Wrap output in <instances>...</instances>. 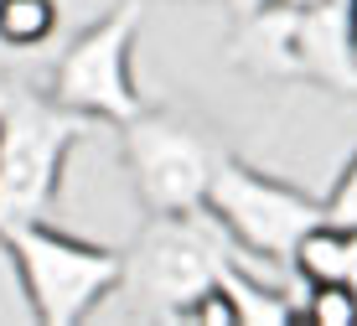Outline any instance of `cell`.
<instances>
[{"label":"cell","instance_id":"cell-1","mask_svg":"<svg viewBox=\"0 0 357 326\" xmlns=\"http://www.w3.org/2000/svg\"><path fill=\"white\" fill-rule=\"evenodd\" d=\"M0 244L16 259L31 316L42 326H78L83 316H93V306L109 290H119V274H125V254L119 249L57 233L47 218L0 223Z\"/></svg>","mask_w":357,"mask_h":326},{"label":"cell","instance_id":"cell-2","mask_svg":"<svg viewBox=\"0 0 357 326\" xmlns=\"http://www.w3.org/2000/svg\"><path fill=\"white\" fill-rule=\"evenodd\" d=\"M98 124L63 109L52 94L0 98V223L47 218L63 186V161Z\"/></svg>","mask_w":357,"mask_h":326},{"label":"cell","instance_id":"cell-3","mask_svg":"<svg viewBox=\"0 0 357 326\" xmlns=\"http://www.w3.org/2000/svg\"><path fill=\"white\" fill-rule=\"evenodd\" d=\"M233 238L223 233V223L207 207L197 212H151L145 228L135 233V244L125 249V274L119 285L135 290L155 316H171L197 300L202 290H213L218 274L233 265Z\"/></svg>","mask_w":357,"mask_h":326},{"label":"cell","instance_id":"cell-4","mask_svg":"<svg viewBox=\"0 0 357 326\" xmlns=\"http://www.w3.org/2000/svg\"><path fill=\"white\" fill-rule=\"evenodd\" d=\"M135 36H140V0H119L57 57L47 94L73 114H89L93 124H114V130L130 124L145 109L130 68Z\"/></svg>","mask_w":357,"mask_h":326},{"label":"cell","instance_id":"cell-5","mask_svg":"<svg viewBox=\"0 0 357 326\" xmlns=\"http://www.w3.org/2000/svg\"><path fill=\"white\" fill-rule=\"evenodd\" d=\"M207 212L223 223V233L243 249V254L269 259V265H275V259L290 265L301 233L326 218L311 192L269 177V171L249 166V161H238V156L218 161L213 186H207Z\"/></svg>","mask_w":357,"mask_h":326},{"label":"cell","instance_id":"cell-6","mask_svg":"<svg viewBox=\"0 0 357 326\" xmlns=\"http://www.w3.org/2000/svg\"><path fill=\"white\" fill-rule=\"evenodd\" d=\"M125 130V166L135 181L145 212H197L207 207V186L223 161L197 124L161 114V109H140Z\"/></svg>","mask_w":357,"mask_h":326},{"label":"cell","instance_id":"cell-7","mask_svg":"<svg viewBox=\"0 0 357 326\" xmlns=\"http://www.w3.org/2000/svg\"><path fill=\"white\" fill-rule=\"evenodd\" d=\"M295 78L342 98L357 94V31L342 0L295 6Z\"/></svg>","mask_w":357,"mask_h":326},{"label":"cell","instance_id":"cell-8","mask_svg":"<svg viewBox=\"0 0 357 326\" xmlns=\"http://www.w3.org/2000/svg\"><path fill=\"white\" fill-rule=\"evenodd\" d=\"M223 295L233 300V321L238 326H295L301 321V306H295L290 290H280L275 280H259L254 269H243L238 259L218 274Z\"/></svg>","mask_w":357,"mask_h":326},{"label":"cell","instance_id":"cell-9","mask_svg":"<svg viewBox=\"0 0 357 326\" xmlns=\"http://www.w3.org/2000/svg\"><path fill=\"white\" fill-rule=\"evenodd\" d=\"M290 269L301 274L305 285H316V280H357V233L321 218L316 228L301 233V244H295V254H290Z\"/></svg>","mask_w":357,"mask_h":326},{"label":"cell","instance_id":"cell-10","mask_svg":"<svg viewBox=\"0 0 357 326\" xmlns=\"http://www.w3.org/2000/svg\"><path fill=\"white\" fill-rule=\"evenodd\" d=\"M57 31V0H0V42L42 47Z\"/></svg>","mask_w":357,"mask_h":326},{"label":"cell","instance_id":"cell-11","mask_svg":"<svg viewBox=\"0 0 357 326\" xmlns=\"http://www.w3.org/2000/svg\"><path fill=\"white\" fill-rule=\"evenodd\" d=\"M305 326H357V280H316L301 300Z\"/></svg>","mask_w":357,"mask_h":326},{"label":"cell","instance_id":"cell-12","mask_svg":"<svg viewBox=\"0 0 357 326\" xmlns=\"http://www.w3.org/2000/svg\"><path fill=\"white\" fill-rule=\"evenodd\" d=\"M321 212H326V223L357 233V150H352L347 166H342V177H337V186H331V197L321 202Z\"/></svg>","mask_w":357,"mask_h":326},{"label":"cell","instance_id":"cell-13","mask_svg":"<svg viewBox=\"0 0 357 326\" xmlns=\"http://www.w3.org/2000/svg\"><path fill=\"white\" fill-rule=\"evenodd\" d=\"M176 321H192V326H238L233 321V300L223 295V285H213V290H202L197 300L176 311Z\"/></svg>","mask_w":357,"mask_h":326},{"label":"cell","instance_id":"cell-14","mask_svg":"<svg viewBox=\"0 0 357 326\" xmlns=\"http://www.w3.org/2000/svg\"><path fill=\"white\" fill-rule=\"evenodd\" d=\"M233 6H238V10H254V6H264V0H233Z\"/></svg>","mask_w":357,"mask_h":326},{"label":"cell","instance_id":"cell-15","mask_svg":"<svg viewBox=\"0 0 357 326\" xmlns=\"http://www.w3.org/2000/svg\"><path fill=\"white\" fill-rule=\"evenodd\" d=\"M347 10H352V31H357V0H352V6H347Z\"/></svg>","mask_w":357,"mask_h":326}]
</instances>
